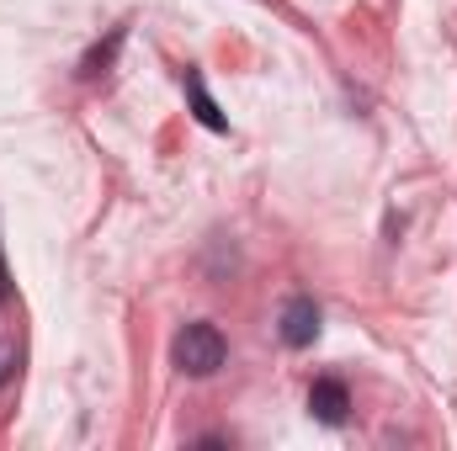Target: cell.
<instances>
[{"mask_svg": "<svg viewBox=\"0 0 457 451\" xmlns=\"http://www.w3.org/2000/svg\"><path fill=\"white\" fill-rule=\"evenodd\" d=\"M170 356H176V366L187 372V377H213L219 366H224L228 345L219 335V324H187L176 345H170Z\"/></svg>", "mask_w": 457, "mask_h": 451, "instance_id": "obj_1", "label": "cell"}, {"mask_svg": "<svg viewBox=\"0 0 457 451\" xmlns=\"http://www.w3.org/2000/svg\"><path fill=\"white\" fill-rule=\"evenodd\" d=\"M277 330H282V340H287L293 350L314 345V335H320V308H314V298H287V308H282Z\"/></svg>", "mask_w": 457, "mask_h": 451, "instance_id": "obj_2", "label": "cell"}, {"mask_svg": "<svg viewBox=\"0 0 457 451\" xmlns=\"http://www.w3.org/2000/svg\"><path fill=\"white\" fill-rule=\"evenodd\" d=\"M345 409H351L345 382H336V377H320V382L309 388V414H314L320 425H345Z\"/></svg>", "mask_w": 457, "mask_h": 451, "instance_id": "obj_3", "label": "cell"}, {"mask_svg": "<svg viewBox=\"0 0 457 451\" xmlns=\"http://www.w3.org/2000/svg\"><path fill=\"white\" fill-rule=\"evenodd\" d=\"M187 96H192V112H197V122H203V127H213V133H224L228 122H224V112L213 107V96L203 91V75H187Z\"/></svg>", "mask_w": 457, "mask_h": 451, "instance_id": "obj_4", "label": "cell"}, {"mask_svg": "<svg viewBox=\"0 0 457 451\" xmlns=\"http://www.w3.org/2000/svg\"><path fill=\"white\" fill-rule=\"evenodd\" d=\"M11 366H16V345L0 340V388H5V377H11Z\"/></svg>", "mask_w": 457, "mask_h": 451, "instance_id": "obj_5", "label": "cell"}, {"mask_svg": "<svg viewBox=\"0 0 457 451\" xmlns=\"http://www.w3.org/2000/svg\"><path fill=\"white\" fill-rule=\"evenodd\" d=\"M11 298V271H5V255H0V303Z\"/></svg>", "mask_w": 457, "mask_h": 451, "instance_id": "obj_6", "label": "cell"}]
</instances>
